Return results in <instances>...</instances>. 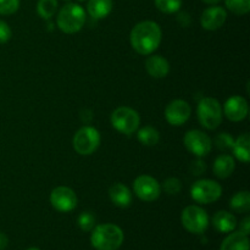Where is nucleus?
<instances>
[{
  "label": "nucleus",
  "mask_w": 250,
  "mask_h": 250,
  "mask_svg": "<svg viewBox=\"0 0 250 250\" xmlns=\"http://www.w3.org/2000/svg\"><path fill=\"white\" fill-rule=\"evenodd\" d=\"M133 190L137 197L143 202H154L161 194V186L154 177L142 175L134 180Z\"/></svg>",
  "instance_id": "9d476101"
},
{
  "label": "nucleus",
  "mask_w": 250,
  "mask_h": 250,
  "mask_svg": "<svg viewBox=\"0 0 250 250\" xmlns=\"http://www.w3.org/2000/svg\"><path fill=\"white\" fill-rule=\"evenodd\" d=\"M227 19V12L221 6H210L203 11L200 16V23L202 27L207 31H216L221 28L225 24Z\"/></svg>",
  "instance_id": "4468645a"
},
{
  "label": "nucleus",
  "mask_w": 250,
  "mask_h": 250,
  "mask_svg": "<svg viewBox=\"0 0 250 250\" xmlns=\"http://www.w3.org/2000/svg\"><path fill=\"white\" fill-rule=\"evenodd\" d=\"M234 139L232 138L231 134L229 133H220L219 136L215 138V144L219 149L221 150H231L232 146H233Z\"/></svg>",
  "instance_id": "c85d7f7f"
},
{
  "label": "nucleus",
  "mask_w": 250,
  "mask_h": 250,
  "mask_svg": "<svg viewBox=\"0 0 250 250\" xmlns=\"http://www.w3.org/2000/svg\"><path fill=\"white\" fill-rule=\"evenodd\" d=\"M77 224L82 231H85V232L92 231L95 226V216L89 211L82 212V214L78 216Z\"/></svg>",
  "instance_id": "bb28decb"
},
{
  "label": "nucleus",
  "mask_w": 250,
  "mask_h": 250,
  "mask_svg": "<svg viewBox=\"0 0 250 250\" xmlns=\"http://www.w3.org/2000/svg\"><path fill=\"white\" fill-rule=\"evenodd\" d=\"M163 188L165 190V193H167V194H178L181 192V189H182V182L176 177H168L164 181Z\"/></svg>",
  "instance_id": "cd10ccee"
},
{
  "label": "nucleus",
  "mask_w": 250,
  "mask_h": 250,
  "mask_svg": "<svg viewBox=\"0 0 250 250\" xmlns=\"http://www.w3.org/2000/svg\"><path fill=\"white\" fill-rule=\"evenodd\" d=\"M109 197L119 208H128L132 203V192L124 183H115L110 187Z\"/></svg>",
  "instance_id": "dca6fc26"
},
{
  "label": "nucleus",
  "mask_w": 250,
  "mask_h": 250,
  "mask_svg": "<svg viewBox=\"0 0 250 250\" xmlns=\"http://www.w3.org/2000/svg\"><path fill=\"white\" fill-rule=\"evenodd\" d=\"M27 250H41V249H38V248H29V249H27Z\"/></svg>",
  "instance_id": "c9c22d12"
},
{
  "label": "nucleus",
  "mask_w": 250,
  "mask_h": 250,
  "mask_svg": "<svg viewBox=\"0 0 250 250\" xmlns=\"http://www.w3.org/2000/svg\"><path fill=\"white\" fill-rule=\"evenodd\" d=\"M202 1H204L205 4H209V5H216L217 2H220L221 0H202Z\"/></svg>",
  "instance_id": "f704fd0d"
},
{
  "label": "nucleus",
  "mask_w": 250,
  "mask_h": 250,
  "mask_svg": "<svg viewBox=\"0 0 250 250\" xmlns=\"http://www.w3.org/2000/svg\"><path fill=\"white\" fill-rule=\"evenodd\" d=\"M192 109L186 100H172L165 109V119L171 126H182L189 120Z\"/></svg>",
  "instance_id": "f8f14e48"
},
{
  "label": "nucleus",
  "mask_w": 250,
  "mask_h": 250,
  "mask_svg": "<svg viewBox=\"0 0 250 250\" xmlns=\"http://www.w3.org/2000/svg\"><path fill=\"white\" fill-rule=\"evenodd\" d=\"M7 244H9V238L5 233H0V250L6 249Z\"/></svg>",
  "instance_id": "72a5a7b5"
},
{
  "label": "nucleus",
  "mask_w": 250,
  "mask_h": 250,
  "mask_svg": "<svg viewBox=\"0 0 250 250\" xmlns=\"http://www.w3.org/2000/svg\"><path fill=\"white\" fill-rule=\"evenodd\" d=\"M78 1H84V0H78Z\"/></svg>",
  "instance_id": "e433bc0d"
},
{
  "label": "nucleus",
  "mask_w": 250,
  "mask_h": 250,
  "mask_svg": "<svg viewBox=\"0 0 250 250\" xmlns=\"http://www.w3.org/2000/svg\"><path fill=\"white\" fill-rule=\"evenodd\" d=\"M225 4L236 15H246L250 11V0H225Z\"/></svg>",
  "instance_id": "a878e982"
},
{
  "label": "nucleus",
  "mask_w": 250,
  "mask_h": 250,
  "mask_svg": "<svg viewBox=\"0 0 250 250\" xmlns=\"http://www.w3.org/2000/svg\"><path fill=\"white\" fill-rule=\"evenodd\" d=\"M90 243L97 250H117L124 243V232L114 224H104L92 229Z\"/></svg>",
  "instance_id": "f03ea898"
},
{
  "label": "nucleus",
  "mask_w": 250,
  "mask_h": 250,
  "mask_svg": "<svg viewBox=\"0 0 250 250\" xmlns=\"http://www.w3.org/2000/svg\"><path fill=\"white\" fill-rule=\"evenodd\" d=\"M198 120L207 129H216L221 125L224 112L221 104L215 98H203L198 104Z\"/></svg>",
  "instance_id": "20e7f679"
},
{
  "label": "nucleus",
  "mask_w": 250,
  "mask_h": 250,
  "mask_svg": "<svg viewBox=\"0 0 250 250\" xmlns=\"http://www.w3.org/2000/svg\"><path fill=\"white\" fill-rule=\"evenodd\" d=\"M163 38L160 26L154 21L137 23L129 34V42L134 50L141 55H150L159 48Z\"/></svg>",
  "instance_id": "f257e3e1"
},
{
  "label": "nucleus",
  "mask_w": 250,
  "mask_h": 250,
  "mask_svg": "<svg viewBox=\"0 0 250 250\" xmlns=\"http://www.w3.org/2000/svg\"><path fill=\"white\" fill-rule=\"evenodd\" d=\"M220 250H249V238L242 232H233L222 242Z\"/></svg>",
  "instance_id": "aec40b11"
},
{
  "label": "nucleus",
  "mask_w": 250,
  "mask_h": 250,
  "mask_svg": "<svg viewBox=\"0 0 250 250\" xmlns=\"http://www.w3.org/2000/svg\"><path fill=\"white\" fill-rule=\"evenodd\" d=\"M114 7L112 0H88L87 11L90 17L95 20L105 19L110 15Z\"/></svg>",
  "instance_id": "6ab92c4d"
},
{
  "label": "nucleus",
  "mask_w": 250,
  "mask_h": 250,
  "mask_svg": "<svg viewBox=\"0 0 250 250\" xmlns=\"http://www.w3.org/2000/svg\"><path fill=\"white\" fill-rule=\"evenodd\" d=\"M212 225H214L216 231L221 232V233H229L237 227V219L231 212L221 210L214 215Z\"/></svg>",
  "instance_id": "f3484780"
},
{
  "label": "nucleus",
  "mask_w": 250,
  "mask_h": 250,
  "mask_svg": "<svg viewBox=\"0 0 250 250\" xmlns=\"http://www.w3.org/2000/svg\"><path fill=\"white\" fill-rule=\"evenodd\" d=\"M137 138L141 142V144L146 146H154L160 141V133L156 128L151 126H146L141 128L137 134Z\"/></svg>",
  "instance_id": "5701e85b"
},
{
  "label": "nucleus",
  "mask_w": 250,
  "mask_h": 250,
  "mask_svg": "<svg viewBox=\"0 0 250 250\" xmlns=\"http://www.w3.org/2000/svg\"><path fill=\"white\" fill-rule=\"evenodd\" d=\"M85 23V12L81 5L68 2L63 5L58 14L56 24L63 33L73 34L80 32Z\"/></svg>",
  "instance_id": "7ed1b4c3"
},
{
  "label": "nucleus",
  "mask_w": 250,
  "mask_h": 250,
  "mask_svg": "<svg viewBox=\"0 0 250 250\" xmlns=\"http://www.w3.org/2000/svg\"><path fill=\"white\" fill-rule=\"evenodd\" d=\"M222 195L220 183L212 180H199L190 188V197L199 204H212Z\"/></svg>",
  "instance_id": "6e6552de"
},
{
  "label": "nucleus",
  "mask_w": 250,
  "mask_h": 250,
  "mask_svg": "<svg viewBox=\"0 0 250 250\" xmlns=\"http://www.w3.org/2000/svg\"><path fill=\"white\" fill-rule=\"evenodd\" d=\"M146 72L154 78H164L170 72V63L164 56L151 55L146 60Z\"/></svg>",
  "instance_id": "2eb2a0df"
},
{
  "label": "nucleus",
  "mask_w": 250,
  "mask_h": 250,
  "mask_svg": "<svg viewBox=\"0 0 250 250\" xmlns=\"http://www.w3.org/2000/svg\"><path fill=\"white\" fill-rule=\"evenodd\" d=\"M183 227L188 232L194 234H202L209 226V216L207 211L198 205H189L186 208L181 215Z\"/></svg>",
  "instance_id": "0eeeda50"
},
{
  "label": "nucleus",
  "mask_w": 250,
  "mask_h": 250,
  "mask_svg": "<svg viewBox=\"0 0 250 250\" xmlns=\"http://www.w3.org/2000/svg\"><path fill=\"white\" fill-rule=\"evenodd\" d=\"M19 7L20 0H0V15H12Z\"/></svg>",
  "instance_id": "c756f323"
},
{
  "label": "nucleus",
  "mask_w": 250,
  "mask_h": 250,
  "mask_svg": "<svg viewBox=\"0 0 250 250\" xmlns=\"http://www.w3.org/2000/svg\"><path fill=\"white\" fill-rule=\"evenodd\" d=\"M77 195L70 187L60 186L51 190L50 204L55 210L60 212H70L77 207Z\"/></svg>",
  "instance_id": "9b49d317"
},
{
  "label": "nucleus",
  "mask_w": 250,
  "mask_h": 250,
  "mask_svg": "<svg viewBox=\"0 0 250 250\" xmlns=\"http://www.w3.org/2000/svg\"><path fill=\"white\" fill-rule=\"evenodd\" d=\"M110 121L117 132L129 136L138 129L141 125V117L138 112L132 107L120 106L112 111Z\"/></svg>",
  "instance_id": "39448f33"
},
{
  "label": "nucleus",
  "mask_w": 250,
  "mask_h": 250,
  "mask_svg": "<svg viewBox=\"0 0 250 250\" xmlns=\"http://www.w3.org/2000/svg\"><path fill=\"white\" fill-rule=\"evenodd\" d=\"M207 171V164L202 159H197L190 164V172L194 176H200Z\"/></svg>",
  "instance_id": "2f4dec72"
},
{
  "label": "nucleus",
  "mask_w": 250,
  "mask_h": 250,
  "mask_svg": "<svg viewBox=\"0 0 250 250\" xmlns=\"http://www.w3.org/2000/svg\"><path fill=\"white\" fill-rule=\"evenodd\" d=\"M100 133L97 128L90 126H84L78 129L73 136V149L80 155H92L100 146Z\"/></svg>",
  "instance_id": "423d86ee"
},
{
  "label": "nucleus",
  "mask_w": 250,
  "mask_h": 250,
  "mask_svg": "<svg viewBox=\"0 0 250 250\" xmlns=\"http://www.w3.org/2000/svg\"><path fill=\"white\" fill-rule=\"evenodd\" d=\"M11 36L12 32L9 24L5 21H2V20H0V44H4L6 42H9L11 39Z\"/></svg>",
  "instance_id": "7c9ffc66"
},
{
  "label": "nucleus",
  "mask_w": 250,
  "mask_h": 250,
  "mask_svg": "<svg viewBox=\"0 0 250 250\" xmlns=\"http://www.w3.org/2000/svg\"><path fill=\"white\" fill-rule=\"evenodd\" d=\"M159 11L164 14H175L182 7V0H154Z\"/></svg>",
  "instance_id": "393cba45"
},
{
  "label": "nucleus",
  "mask_w": 250,
  "mask_h": 250,
  "mask_svg": "<svg viewBox=\"0 0 250 250\" xmlns=\"http://www.w3.org/2000/svg\"><path fill=\"white\" fill-rule=\"evenodd\" d=\"M234 156L239 161L244 164H248L250 160V136L248 133L241 134L238 138L234 141L232 146Z\"/></svg>",
  "instance_id": "412c9836"
},
{
  "label": "nucleus",
  "mask_w": 250,
  "mask_h": 250,
  "mask_svg": "<svg viewBox=\"0 0 250 250\" xmlns=\"http://www.w3.org/2000/svg\"><path fill=\"white\" fill-rule=\"evenodd\" d=\"M239 232L249 236L250 233V217L247 216L243 221L241 222V226H239Z\"/></svg>",
  "instance_id": "473e14b6"
},
{
  "label": "nucleus",
  "mask_w": 250,
  "mask_h": 250,
  "mask_svg": "<svg viewBox=\"0 0 250 250\" xmlns=\"http://www.w3.org/2000/svg\"><path fill=\"white\" fill-rule=\"evenodd\" d=\"M234 167H236L234 159L231 155L222 154V155L217 156L216 160L214 161L212 171H214V175L216 177L227 178L233 173Z\"/></svg>",
  "instance_id": "a211bd4d"
},
{
  "label": "nucleus",
  "mask_w": 250,
  "mask_h": 250,
  "mask_svg": "<svg viewBox=\"0 0 250 250\" xmlns=\"http://www.w3.org/2000/svg\"><path fill=\"white\" fill-rule=\"evenodd\" d=\"M248 102L241 95H234V97L229 98L225 103L224 110H222L225 116L232 122L243 121L248 116Z\"/></svg>",
  "instance_id": "ddd939ff"
},
{
  "label": "nucleus",
  "mask_w": 250,
  "mask_h": 250,
  "mask_svg": "<svg viewBox=\"0 0 250 250\" xmlns=\"http://www.w3.org/2000/svg\"><path fill=\"white\" fill-rule=\"evenodd\" d=\"M229 207L232 210L244 214L250 210V193L248 190H242V192L236 193L229 200Z\"/></svg>",
  "instance_id": "4be33fe9"
},
{
  "label": "nucleus",
  "mask_w": 250,
  "mask_h": 250,
  "mask_svg": "<svg viewBox=\"0 0 250 250\" xmlns=\"http://www.w3.org/2000/svg\"><path fill=\"white\" fill-rule=\"evenodd\" d=\"M58 11V0H39L37 12L44 20H50Z\"/></svg>",
  "instance_id": "b1692460"
},
{
  "label": "nucleus",
  "mask_w": 250,
  "mask_h": 250,
  "mask_svg": "<svg viewBox=\"0 0 250 250\" xmlns=\"http://www.w3.org/2000/svg\"><path fill=\"white\" fill-rule=\"evenodd\" d=\"M183 143H185L187 150L189 153H192L193 155L198 156V158H204V156H207L211 151L212 148L210 137L207 133H204V132L199 131V129L188 131L185 134Z\"/></svg>",
  "instance_id": "1a4fd4ad"
}]
</instances>
